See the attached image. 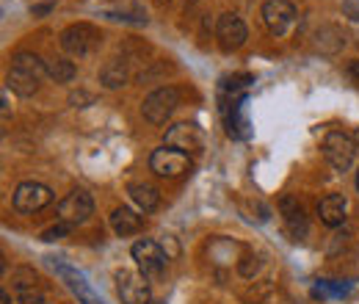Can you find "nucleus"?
Masks as SVG:
<instances>
[{
    "label": "nucleus",
    "mask_w": 359,
    "mask_h": 304,
    "mask_svg": "<svg viewBox=\"0 0 359 304\" xmlns=\"http://www.w3.org/2000/svg\"><path fill=\"white\" fill-rule=\"evenodd\" d=\"M47 75V61H42L36 53H17L11 58V70L6 78V86L20 97L36 94V88Z\"/></svg>",
    "instance_id": "nucleus-1"
},
{
    "label": "nucleus",
    "mask_w": 359,
    "mask_h": 304,
    "mask_svg": "<svg viewBox=\"0 0 359 304\" xmlns=\"http://www.w3.org/2000/svg\"><path fill=\"white\" fill-rule=\"evenodd\" d=\"M357 155V144L348 133L343 131H329L323 138V158L329 161V166L334 172H348Z\"/></svg>",
    "instance_id": "nucleus-2"
},
{
    "label": "nucleus",
    "mask_w": 359,
    "mask_h": 304,
    "mask_svg": "<svg viewBox=\"0 0 359 304\" xmlns=\"http://www.w3.org/2000/svg\"><path fill=\"white\" fill-rule=\"evenodd\" d=\"M100 42H102L100 31L94 25H89V22H78V25H69V28L61 31V47L69 55H75V58L91 55L100 47Z\"/></svg>",
    "instance_id": "nucleus-3"
},
{
    "label": "nucleus",
    "mask_w": 359,
    "mask_h": 304,
    "mask_svg": "<svg viewBox=\"0 0 359 304\" xmlns=\"http://www.w3.org/2000/svg\"><path fill=\"white\" fill-rule=\"evenodd\" d=\"M180 105V91L175 86H161L155 88L147 100H144V105H141V114H144V119L147 122H152V125H163L172 114H175V108Z\"/></svg>",
    "instance_id": "nucleus-4"
},
{
    "label": "nucleus",
    "mask_w": 359,
    "mask_h": 304,
    "mask_svg": "<svg viewBox=\"0 0 359 304\" xmlns=\"http://www.w3.org/2000/svg\"><path fill=\"white\" fill-rule=\"evenodd\" d=\"M149 169L158 174V177L175 180V177H182V174L191 172V155L163 144L161 150H155V152L149 155Z\"/></svg>",
    "instance_id": "nucleus-5"
},
{
    "label": "nucleus",
    "mask_w": 359,
    "mask_h": 304,
    "mask_svg": "<svg viewBox=\"0 0 359 304\" xmlns=\"http://www.w3.org/2000/svg\"><path fill=\"white\" fill-rule=\"evenodd\" d=\"M260 14L271 37H287L296 25V6L290 0H266Z\"/></svg>",
    "instance_id": "nucleus-6"
},
{
    "label": "nucleus",
    "mask_w": 359,
    "mask_h": 304,
    "mask_svg": "<svg viewBox=\"0 0 359 304\" xmlns=\"http://www.w3.org/2000/svg\"><path fill=\"white\" fill-rule=\"evenodd\" d=\"M133 260L138 263V268H141V274H144L147 279H155V277L163 274L169 255L163 252V246H161L158 241L144 238V241L133 244Z\"/></svg>",
    "instance_id": "nucleus-7"
},
{
    "label": "nucleus",
    "mask_w": 359,
    "mask_h": 304,
    "mask_svg": "<svg viewBox=\"0 0 359 304\" xmlns=\"http://www.w3.org/2000/svg\"><path fill=\"white\" fill-rule=\"evenodd\" d=\"M91 213H94V199H91L89 191H83V188L69 191V194L58 202V221H67V224H72V227L89 221Z\"/></svg>",
    "instance_id": "nucleus-8"
},
{
    "label": "nucleus",
    "mask_w": 359,
    "mask_h": 304,
    "mask_svg": "<svg viewBox=\"0 0 359 304\" xmlns=\"http://www.w3.org/2000/svg\"><path fill=\"white\" fill-rule=\"evenodd\" d=\"M50 202H53V191L45 183H36V180H25L14 191V208L20 213H36V211L47 208Z\"/></svg>",
    "instance_id": "nucleus-9"
},
{
    "label": "nucleus",
    "mask_w": 359,
    "mask_h": 304,
    "mask_svg": "<svg viewBox=\"0 0 359 304\" xmlns=\"http://www.w3.org/2000/svg\"><path fill=\"white\" fill-rule=\"evenodd\" d=\"M116 288L122 304H149V279L135 271H116Z\"/></svg>",
    "instance_id": "nucleus-10"
},
{
    "label": "nucleus",
    "mask_w": 359,
    "mask_h": 304,
    "mask_svg": "<svg viewBox=\"0 0 359 304\" xmlns=\"http://www.w3.org/2000/svg\"><path fill=\"white\" fill-rule=\"evenodd\" d=\"M166 147H175V150L188 152V155L202 152V147H205V133H202L199 125H194V122H180V125L166 131Z\"/></svg>",
    "instance_id": "nucleus-11"
},
{
    "label": "nucleus",
    "mask_w": 359,
    "mask_h": 304,
    "mask_svg": "<svg viewBox=\"0 0 359 304\" xmlns=\"http://www.w3.org/2000/svg\"><path fill=\"white\" fill-rule=\"evenodd\" d=\"M216 37H219L222 50H224V53H232V50H238V47L246 44L249 31H246V25H243L241 17H235V14H222L219 22H216Z\"/></svg>",
    "instance_id": "nucleus-12"
},
{
    "label": "nucleus",
    "mask_w": 359,
    "mask_h": 304,
    "mask_svg": "<svg viewBox=\"0 0 359 304\" xmlns=\"http://www.w3.org/2000/svg\"><path fill=\"white\" fill-rule=\"evenodd\" d=\"M53 268L61 274V279L67 282V288H69V291H72V293H75V296H78V299H81L83 304H105L89 288V282H86V277H83V274H78L75 268H69V265H64V263H55V260H53Z\"/></svg>",
    "instance_id": "nucleus-13"
},
{
    "label": "nucleus",
    "mask_w": 359,
    "mask_h": 304,
    "mask_svg": "<svg viewBox=\"0 0 359 304\" xmlns=\"http://www.w3.org/2000/svg\"><path fill=\"white\" fill-rule=\"evenodd\" d=\"M226 133L232 138H249L252 136V125L246 117V97H235L229 100V114H226Z\"/></svg>",
    "instance_id": "nucleus-14"
},
{
    "label": "nucleus",
    "mask_w": 359,
    "mask_h": 304,
    "mask_svg": "<svg viewBox=\"0 0 359 304\" xmlns=\"http://www.w3.org/2000/svg\"><path fill=\"white\" fill-rule=\"evenodd\" d=\"M346 211H348V202L343 194H329L318 202V216L326 227H340L346 221Z\"/></svg>",
    "instance_id": "nucleus-15"
},
{
    "label": "nucleus",
    "mask_w": 359,
    "mask_h": 304,
    "mask_svg": "<svg viewBox=\"0 0 359 304\" xmlns=\"http://www.w3.org/2000/svg\"><path fill=\"white\" fill-rule=\"evenodd\" d=\"M111 227H114V232H116L119 238H130L135 232H141L144 218L138 216L135 211H130V208H116V211L111 213Z\"/></svg>",
    "instance_id": "nucleus-16"
},
{
    "label": "nucleus",
    "mask_w": 359,
    "mask_h": 304,
    "mask_svg": "<svg viewBox=\"0 0 359 304\" xmlns=\"http://www.w3.org/2000/svg\"><path fill=\"white\" fill-rule=\"evenodd\" d=\"M128 194H130V199H133L144 213H152L161 205V191L152 183H130L128 185Z\"/></svg>",
    "instance_id": "nucleus-17"
},
{
    "label": "nucleus",
    "mask_w": 359,
    "mask_h": 304,
    "mask_svg": "<svg viewBox=\"0 0 359 304\" xmlns=\"http://www.w3.org/2000/svg\"><path fill=\"white\" fill-rule=\"evenodd\" d=\"M100 81L105 88H119L130 81V67L125 58H111L102 70H100Z\"/></svg>",
    "instance_id": "nucleus-18"
},
{
    "label": "nucleus",
    "mask_w": 359,
    "mask_h": 304,
    "mask_svg": "<svg viewBox=\"0 0 359 304\" xmlns=\"http://www.w3.org/2000/svg\"><path fill=\"white\" fill-rule=\"evenodd\" d=\"M282 213H285V221L290 227V232L296 238H302L307 232V216H304V208L293 199V197H282Z\"/></svg>",
    "instance_id": "nucleus-19"
},
{
    "label": "nucleus",
    "mask_w": 359,
    "mask_h": 304,
    "mask_svg": "<svg viewBox=\"0 0 359 304\" xmlns=\"http://www.w3.org/2000/svg\"><path fill=\"white\" fill-rule=\"evenodd\" d=\"M47 75H50L55 84H69V81H75L78 67H75L69 58H50V61H47Z\"/></svg>",
    "instance_id": "nucleus-20"
},
{
    "label": "nucleus",
    "mask_w": 359,
    "mask_h": 304,
    "mask_svg": "<svg viewBox=\"0 0 359 304\" xmlns=\"http://www.w3.org/2000/svg\"><path fill=\"white\" fill-rule=\"evenodd\" d=\"M263 268V260L257 258V255H249V258H243L241 265H238V271H241V277H246V279H252L257 271Z\"/></svg>",
    "instance_id": "nucleus-21"
},
{
    "label": "nucleus",
    "mask_w": 359,
    "mask_h": 304,
    "mask_svg": "<svg viewBox=\"0 0 359 304\" xmlns=\"http://www.w3.org/2000/svg\"><path fill=\"white\" fill-rule=\"evenodd\" d=\"M69 230H72V224H67V221H58V224L47 227L45 232H42V241H58V238H64Z\"/></svg>",
    "instance_id": "nucleus-22"
},
{
    "label": "nucleus",
    "mask_w": 359,
    "mask_h": 304,
    "mask_svg": "<svg viewBox=\"0 0 359 304\" xmlns=\"http://www.w3.org/2000/svg\"><path fill=\"white\" fill-rule=\"evenodd\" d=\"M343 14L359 22V0H343Z\"/></svg>",
    "instance_id": "nucleus-23"
},
{
    "label": "nucleus",
    "mask_w": 359,
    "mask_h": 304,
    "mask_svg": "<svg viewBox=\"0 0 359 304\" xmlns=\"http://www.w3.org/2000/svg\"><path fill=\"white\" fill-rule=\"evenodd\" d=\"M50 8H53V6H50V3H47V6H34V14H47V11H50Z\"/></svg>",
    "instance_id": "nucleus-24"
},
{
    "label": "nucleus",
    "mask_w": 359,
    "mask_h": 304,
    "mask_svg": "<svg viewBox=\"0 0 359 304\" xmlns=\"http://www.w3.org/2000/svg\"><path fill=\"white\" fill-rule=\"evenodd\" d=\"M351 72H354V75H359V61H354V64H351Z\"/></svg>",
    "instance_id": "nucleus-25"
},
{
    "label": "nucleus",
    "mask_w": 359,
    "mask_h": 304,
    "mask_svg": "<svg viewBox=\"0 0 359 304\" xmlns=\"http://www.w3.org/2000/svg\"><path fill=\"white\" fill-rule=\"evenodd\" d=\"M25 304H45V302H39V299H28Z\"/></svg>",
    "instance_id": "nucleus-26"
},
{
    "label": "nucleus",
    "mask_w": 359,
    "mask_h": 304,
    "mask_svg": "<svg viewBox=\"0 0 359 304\" xmlns=\"http://www.w3.org/2000/svg\"><path fill=\"white\" fill-rule=\"evenodd\" d=\"M354 144H357V152H359V131H357V136H354Z\"/></svg>",
    "instance_id": "nucleus-27"
},
{
    "label": "nucleus",
    "mask_w": 359,
    "mask_h": 304,
    "mask_svg": "<svg viewBox=\"0 0 359 304\" xmlns=\"http://www.w3.org/2000/svg\"><path fill=\"white\" fill-rule=\"evenodd\" d=\"M357 188H359V174H357Z\"/></svg>",
    "instance_id": "nucleus-28"
}]
</instances>
